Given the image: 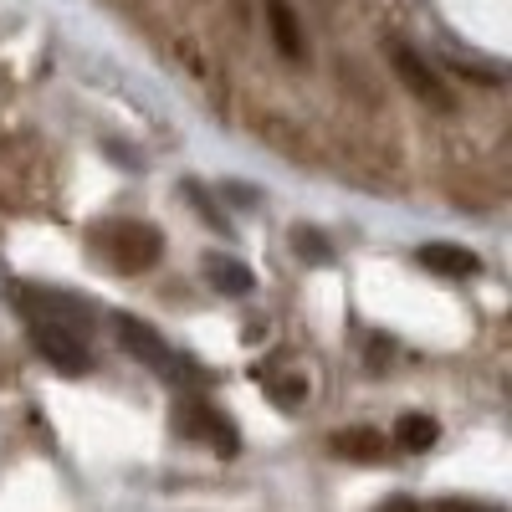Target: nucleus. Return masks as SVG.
<instances>
[{
  "label": "nucleus",
  "instance_id": "f257e3e1",
  "mask_svg": "<svg viewBox=\"0 0 512 512\" xmlns=\"http://www.w3.org/2000/svg\"><path fill=\"white\" fill-rule=\"evenodd\" d=\"M103 251H108V262L118 272H149L159 262V251H164V236L144 221H113L103 231Z\"/></svg>",
  "mask_w": 512,
  "mask_h": 512
},
{
  "label": "nucleus",
  "instance_id": "f03ea898",
  "mask_svg": "<svg viewBox=\"0 0 512 512\" xmlns=\"http://www.w3.org/2000/svg\"><path fill=\"white\" fill-rule=\"evenodd\" d=\"M31 344H36L41 359H47L52 369H62V374H88L93 369V349H88V338H82L77 328L31 323Z\"/></svg>",
  "mask_w": 512,
  "mask_h": 512
},
{
  "label": "nucleus",
  "instance_id": "7ed1b4c3",
  "mask_svg": "<svg viewBox=\"0 0 512 512\" xmlns=\"http://www.w3.org/2000/svg\"><path fill=\"white\" fill-rule=\"evenodd\" d=\"M16 308L31 313V323H62V328H77L88 323V308L67 292H41V287H16Z\"/></svg>",
  "mask_w": 512,
  "mask_h": 512
},
{
  "label": "nucleus",
  "instance_id": "20e7f679",
  "mask_svg": "<svg viewBox=\"0 0 512 512\" xmlns=\"http://www.w3.org/2000/svg\"><path fill=\"white\" fill-rule=\"evenodd\" d=\"M395 67H400V82H405L420 103H431L436 113H451V108H456V98H451L446 82L436 77V67H425L410 47H395Z\"/></svg>",
  "mask_w": 512,
  "mask_h": 512
},
{
  "label": "nucleus",
  "instance_id": "39448f33",
  "mask_svg": "<svg viewBox=\"0 0 512 512\" xmlns=\"http://www.w3.org/2000/svg\"><path fill=\"white\" fill-rule=\"evenodd\" d=\"M118 338H123V349L134 354V359H144L149 369L175 374V349H169L149 323H139V318H118Z\"/></svg>",
  "mask_w": 512,
  "mask_h": 512
},
{
  "label": "nucleus",
  "instance_id": "423d86ee",
  "mask_svg": "<svg viewBox=\"0 0 512 512\" xmlns=\"http://www.w3.org/2000/svg\"><path fill=\"white\" fill-rule=\"evenodd\" d=\"M415 262L425 267V272H436V277H477L482 272V256L472 251V246H456V241H431V246H420L415 251Z\"/></svg>",
  "mask_w": 512,
  "mask_h": 512
},
{
  "label": "nucleus",
  "instance_id": "0eeeda50",
  "mask_svg": "<svg viewBox=\"0 0 512 512\" xmlns=\"http://www.w3.org/2000/svg\"><path fill=\"white\" fill-rule=\"evenodd\" d=\"M180 425L190 436H205L210 446H216L221 456H236L241 451V436H236V425L221 415V410H210V405H185V415H180Z\"/></svg>",
  "mask_w": 512,
  "mask_h": 512
},
{
  "label": "nucleus",
  "instance_id": "6e6552de",
  "mask_svg": "<svg viewBox=\"0 0 512 512\" xmlns=\"http://www.w3.org/2000/svg\"><path fill=\"white\" fill-rule=\"evenodd\" d=\"M200 272H205V282H210V287L226 292V297H246V292L256 287L251 267H241L236 256H226V251H210L205 262H200Z\"/></svg>",
  "mask_w": 512,
  "mask_h": 512
},
{
  "label": "nucleus",
  "instance_id": "1a4fd4ad",
  "mask_svg": "<svg viewBox=\"0 0 512 512\" xmlns=\"http://www.w3.org/2000/svg\"><path fill=\"white\" fill-rule=\"evenodd\" d=\"M267 26H272V41L287 62H303V26H297L287 0H267Z\"/></svg>",
  "mask_w": 512,
  "mask_h": 512
},
{
  "label": "nucleus",
  "instance_id": "9d476101",
  "mask_svg": "<svg viewBox=\"0 0 512 512\" xmlns=\"http://www.w3.org/2000/svg\"><path fill=\"white\" fill-rule=\"evenodd\" d=\"M328 446H333V456H344V461H384V451H390V441H384L379 431H369V425L338 431Z\"/></svg>",
  "mask_w": 512,
  "mask_h": 512
},
{
  "label": "nucleus",
  "instance_id": "9b49d317",
  "mask_svg": "<svg viewBox=\"0 0 512 512\" xmlns=\"http://www.w3.org/2000/svg\"><path fill=\"white\" fill-rule=\"evenodd\" d=\"M436 441H441V425L425 415V410H410V415L395 420V446H400V451H415V456H420V451H431Z\"/></svg>",
  "mask_w": 512,
  "mask_h": 512
},
{
  "label": "nucleus",
  "instance_id": "f8f14e48",
  "mask_svg": "<svg viewBox=\"0 0 512 512\" xmlns=\"http://www.w3.org/2000/svg\"><path fill=\"white\" fill-rule=\"evenodd\" d=\"M292 246H297V256H303V262H313V267H328V262H333L328 241H323L318 231H308V226H292Z\"/></svg>",
  "mask_w": 512,
  "mask_h": 512
},
{
  "label": "nucleus",
  "instance_id": "ddd939ff",
  "mask_svg": "<svg viewBox=\"0 0 512 512\" xmlns=\"http://www.w3.org/2000/svg\"><path fill=\"white\" fill-rule=\"evenodd\" d=\"M272 395H277L282 405H297V400H308V379H277Z\"/></svg>",
  "mask_w": 512,
  "mask_h": 512
},
{
  "label": "nucleus",
  "instance_id": "4468645a",
  "mask_svg": "<svg viewBox=\"0 0 512 512\" xmlns=\"http://www.w3.org/2000/svg\"><path fill=\"white\" fill-rule=\"evenodd\" d=\"M420 512H497V507H482V502H456V497H446V502H431V507H420Z\"/></svg>",
  "mask_w": 512,
  "mask_h": 512
},
{
  "label": "nucleus",
  "instance_id": "2eb2a0df",
  "mask_svg": "<svg viewBox=\"0 0 512 512\" xmlns=\"http://www.w3.org/2000/svg\"><path fill=\"white\" fill-rule=\"evenodd\" d=\"M374 512H420V502H410V497H390V502L374 507Z\"/></svg>",
  "mask_w": 512,
  "mask_h": 512
}]
</instances>
